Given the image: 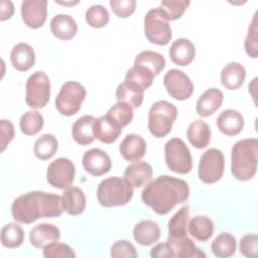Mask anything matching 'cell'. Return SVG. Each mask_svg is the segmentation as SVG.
Segmentation results:
<instances>
[{
    "label": "cell",
    "instance_id": "6da1fadb",
    "mask_svg": "<svg viewBox=\"0 0 258 258\" xmlns=\"http://www.w3.org/2000/svg\"><path fill=\"white\" fill-rule=\"evenodd\" d=\"M189 187L183 179L160 175L150 180L141 192L143 203L158 215H166L176 205L187 200Z\"/></svg>",
    "mask_w": 258,
    "mask_h": 258
},
{
    "label": "cell",
    "instance_id": "7a4b0ae2",
    "mask_svg": "<svg viewBox=\"0 0 258 258\" xmlns=\"http://www.w3.org/2000/svg\"><path fill=\"white\" fill-rule=\"evenodd\" d=\"M63 211L62 197L40 190L19 196L11 206L13 219L21 224H32L40 218L59 217Z\"/></svg>",
    "mask_w": 258,
    "mask_h": 258
},
{
    "label": "cell",
    "instance_id": "3957f363",
    "mask_svg": "<svg viewBox=\"0 0 258 258\" xmlns=\"http://www.w3.org/2000/svg\"><path fill=\"white\" fill-rule=\"evenodd\" d=\"M258 140L246 138L237 141L231 151V172L241 181L250 180L257 170Z\"/></svg>",
    "mask_w": 258,
    "mask_h": 258
},
{
    "label": "cell",
    "instance_id": "277c9868",
    "mask_svg": "<svg viewBox=\"0 0 258 258\" xmlns=\"http://www.w3.org/2000/svg\"><path fill=\"white\" fill-rule=\"evenodd\" d=\"M133 194V187L124 178L118 176L103 179L97 188L98 202L106 208L120 207L128 204Z\"/></svg>",
    "mask_w": 258,
    "mask_h": 258
},
{
    "label": "cell",
    "instance_id": "5b68a950",
    "mask_svg": "<svg viewBox=\"0 0 258 258\" xmlns=\"http://www.w3.org/2000/svg\"><path fill=\"white\" fill-rule=\"evenodd\" d=\"M177 117L176 107L165 101L160 100L153 103L148 112V129L156 138L166 136L172 128Z\"/></svg>",
    "mask_w": 258,
    "mask_h": 258
},
{
    "label": "cell",
    "instance_id": "8992f818",
    "mask_svg": "<svg viewBox=\"0 0 258 258\" xmlns=\"http://www.w3.org/2000/svg\"><path fill=\"white\" fill-rule=\"evenodd\" d=\"M144 33L151 43L157 45H166L170 41L172 32L169 19L160 7L152 8L146 13L144 18Z\"/></svg>",
    "mask_w": 258,
    "mask_h": 258
},
{
    "label": "cell",
    "instance_id": "52a82bcc",
    "mask_svg": "<svg viewBox=\"0 0 258 258\" xmlns=\"http://www.w3.org/2000/svg\"><path fill=\"white\" fill-rule=\"evenodd\" d=\"M86 95V89L81 83L68 81L61 86L55 98V108L63 116H73L81 109Z\"/></svg>",
    "mask_w": 258,
    "mask_h": 258
},
{
    "label": "cell",
    "instance_id": "ba28073f",
    "mask_svg": "<svg viewBox=\"0 0 258 258\" xmlns=\"http://www.w3.org/2000/svg\"><path fill=\"white\" fill-rule=\"evenodd\" d=\"M164 158L166 166L173 172L185 174L192 168L190 151L180 138L174 137L165 143Z\"/></svg>",
    "mask_w": 258,
    "mask_h": 258
},
{
    "label": "cell",
    "instance_id": "9c48e42d",
    "mask_svg": "<svg viewBox=\"0 0 258 258\" xmlns=\"http://www.w3.org/2000/svg\"><path fill=\"white\" fill-rule=\"evenodd\" d=\"M50 98V82L42 71L33 73L26 81L25 102L30 108L40 109L45 107Z\"/></svg>",
    "mask_w": 258,
    "mask_h": 258
},
{
    "label": "cell",
    "instance_id": "30bf717a",
    "mask_svg": "<svg viewBox=\"0 0 258 258\" xmlns=\"http://www.w3.org/2000/svg\"><path fill=\"white\" fill-rule=\"evenodd\" d=\"M224 169L225 158L223 152L217 148H210L201 156L198 174L203 182L212 184L222 178Z\"/></svg>",
    "mask_w": 258,
    "mask_h": 258
},
{
    "label": "cell",
    "instance_id": "8fae6325",
    "mask_svg": "<svg viewBox=\"0 0 258 258\" xmlns=\"http://www.w3.org/2000/svg\"><path fill=\"white\" fill-rule=\"evenodd\" d=\"M76 167L72 160L59 157L51 161L46 170L47 182L58 189H67L75 179Z\"/></svg>",
    "mask_w": 258,
    "mask_h": 258
},
{
    "label": "cell",
    "instance_id": "7c38bea8",
    "mask_svg": "<svg viewBox=\"0 0 258 258\" xmlns=\"http://www.w3.org/2000/svg\"><path fill=\"white\" fill-rule=\"evenodd\" d=\"M163 84L167 94L178 101L188 99L194 93V84L189 77L177 69H171L164 75Z\"/></svg>",
    "mask_w": 258,
    "mask_h": 258
},
{
    "label": "cell",
    "instance_id": "4fadbf2b",
    "mask_svg": "<svg viewBox=\"0 0 258 258\" xmlns=\"http://www.w3.org/2000/svg\"><path fill=\"white\" fill-rule=\"evenodd\" d=\"M21 17L26 26L36 29L41 27L47 17L46 0H25L21 3Z\"/></svg>",
    "mask_w": 258,
    "mask_h": 258
},
{
    "label": "cell",
    "instance_id": "5bb4252c",
    "mask_svg": "<svg viewBox=\"0 0 258 258\" xmlns=\"http://www.w3.org/2000/svg\"><path fill=\"white\" fill-rule=\"evenodd\" d=\"M84 169L94 176H101L110 171L112 161L110 156L102 149L87 150L82 158Z\"/></svg>",
    "mask_w": 258,
    "mask_h": 258
},
{
    "label": "cell",
    "instance_id": "9a60e30c",
    "mask_svg": "<svg viewBox=\"0 0 258 258\" xmlns=\"http://www.w3.org/2000/svg\"><path fill=\"white\" fill-rule=\"evenodd\" d=\"M59 238L60 231L53 224L41 223L34 226L29 232L30 244L37 249H43L48 244L57 242Z\"/></svg>",
    "mask_w": 258,
    "mask_h": 258
},
{
    "label": "cell",
    "instance_id": "2e32d148",
    "mask_svg": "<svg viewBox=\"0 0 258 258\" xmlns=\"http://www.w3.org/2000/svg\"><path fill=\"white\" fill-rule=\"evenodd\" d=\"M153 175L152 167L145 161H136L128 165L124 171V179L134 188L147 184Z\"/></svg>",
    "mask_w": 258,
    "mask_h": 258
},
{
    "label": "cell",
    "instance_id": "e0dca14e",
    "mask_svg": "<svg viewBox=\"0 0 258 258\" xmlns=\"http://www.w3.org/2000/svg\"><path fill=\"white\" fill-rule=\"evenodd\" d=\"M119 151L127 161H138L146 152V142L138 134H128L122 140Z\"/></svg>",
    "mask_w": 258,
    "mask_h": 258
},
{
    "label": "cell",
    "instance_id": "ac0fdd59",
    "mask_svg": "<svg viewBox=\"0 0 258 258\" xmlns=\"http://www.w3.org/2000/svg\"><path fill=\"white\" fill-rule=\"evenodd\" d=\"M196 56V47L187 38H177L169 47V57L177 66H188Z\"/></svg>",
    "mask_w": 258,
    "mask_h": 258
},
{
    "label": "cell",
    "instance_id": "d6986e66",
    "mask_svg": "<svg viewBox=\"0 0 258 258\" xmlns=\"http://www.w3.org/2000/svg\"><path fill=\"white\" fill-rule=\"evenodd\" d=\"M223 100L224 95L221 90L217 88H210L199 98L196 105L197 113L201 117H209L222 106Z\"/></svg>",
    "mask_w": 258,
    "mask_h": 258
},
{
    "label": "cell",
    "instance_id": "ffe728a7",
    "mask_svg": "<svg viewBox=\"0 0 258 258\" xmlns=\"http://www.w3.org/2000/svg\"><path fill=\"white\" fill-rule=\"evenodd\" d=\"M218 129L227 136L239 134L244 127V118L240 112L234 109L224 110L217 118Z\"/></svg>",
    "mask_w": 258,
    "mask_h": 258
},
{
    "label": "cell",
    "instance_id": "44dd1931",
    "mask_svg": "<svg viewBox=\"0 0 258 258\" xmlns=\"http://www.w3.org/2000/svg\"><path fill=\"white\" fill-rule=\"evenodd\" d=\"M10 60L14 69L19 72H26L34 66L35 52L28 43L19 42L11 49Z\"/></svg>",
    "mask_w": 258,
    "mask_h": 258
},
{
    "label": "cell",
    "instance_id": "7402d4cb",
    "mask_svg": "<svg viewBox=\"0 0 258 258\" xmlns=\"http://www.w3.org/2000/svg\"><path fill=\"white\" fill-rule=\"evenodd\" d=\"M94 136L99 141L111 144L115 142L122 132V128L118 127L107 115L96 118L93 128Z\"/></svg>",
    "mask_w": 258,
    "mask_h": 258
},
{
    "label": "cell",
    "instance_id": "603a6c76",
    "mask_svg": "<svg viewBox=\"0 0 258 258\" xmlns=\"http://www.w3.org/2000/svg\"><path fill=\"white\" fill-rule=\"evenodd\" d=\"M133 238L142 246H149L156 243L160 238L158 224L151 220L140 221L133 228Z\"/></svg>",
    "mask_w": 258,
    "mask_h": 258
},
{
    "label": "cell",
    "instance_id": "cb8c5ba5",
    "mask_svg": "<svg viewBox=\"0 0 258 258\" xmlns=\"http://www.w3.org/2000/svg\"><path fill=\"white\" fill-rule=\"evenodd\" d=\"M50 30L56 38L70 40L77 34L78 25L72 16L68 14H56L50 20Z\"/></svg>",
    "mask_w": 258,
    "mask_h": 258
},
{
    "label": "cell",
    "instance_id": "d4e9b609",
    "mask_svg": "<svg viewBox=\"0 0 258 258\" xmlns=\"http://www.w3.org/2000/svg\"><path fill=\"white\" fill-rule=\"evenodd\" d=\"M154 77L155 76L148 69L134 64L127 71L124 82L136 91L143 93L152 85Z\"/></svg>",
    "mask_w": 258,
    "mask_h": 258
},
{
    "label": "cell",
    "instance_id": "484cf974",
    "mask_svg": "<svg viewBox=\"0 0 258 258\" xmlns=\"http://www.w3.org/2000/svg\"><path fill=\"white\" fill-rule=\"evenodd\" d=\"M95 121L96 118L94 116L84 115L74 123L72 128V136L78 144L88 145L96 139L93 132Z\"/></svg>",
    "mask_w": 258,
    "mask_h": 258
},
{
    "label": "cell",
    "instance_id": "4316f807",
    "mask_svg": "<svg viewBox=\"0 0 258 258\" xmlns=\"http://www.w3.org/2000/svg\"><path fill=\"white\" fill-rule=\"evenodd\" d=\"M211 136L212 132L210 126L201 119L191 122L186 129V137L189 143L198 149L207 147L211 141Z\"/></svg>",
    "mask_w": 258,
    "mask_h": 258
},
{
    "label": "cell",
    "instance_id": "83f0119b",
    "mask_svg": "<svg viewBox=\"0 0 258 258\" xmlns=\"http://www.w3.org/2000/svg\"><path fill=\"white\" fill-rule=\"evenodd\" d=\"M246 78L245 68L236 61L226 64L221 72V83L228 90H237L240 88Z\"/></svg>",
    "mask_w": 258,
    "mask_h": 258
},
{
    "label": "cell",
    "instance_id": "f1b7e54d",
    "mask_svg": "<svg viewBox=\"0 0 258 258\" xmlns=\"http://www.w3.org/2000/svg\"><path fill=\"white\" fill-rule=\"evenodd\" d=\"M166 242H168L173 251H174V257L177 258H205L206 254L200 250L194 241L188 238L187 236H184L182 238H171L168 237Z\"/></svg>",
    "mask_w": 258,
    "mask_h": 258
},
{
    "label": "cell",
    "instance_id": "f546056e",
    "mask_svg": "<svg viewBox=\"0 0 258 258\" xmlns=\"http://www.w3.org/2000/svg\"><path fill=\"white\" fill-rule=\"evenodd\" d=\"M64 211L71 216L81 215L86 209V197L84 191L77 186H70L62 192Z\"/></svg>",
    "mask_w": 258,
    "mask_h": 258
},
{
    "label": "cell",
    "instance_id": "4dcf8cb0",
    "mask_svg": "<svg viewBox=\"0 0 258 258\" xmlns=\"http://www.w3.org/2000/svg\"><path fill=\"white\" fill-rule=\"evenodd\" d=\"M188 232L198 241L209 240L214 233V223L206 216H196L187 224Z\"/></svg>",
    "mask_w": 258,
    "mask_h": 258
},
{
    "label": "cell",
    "instance_id": "1f68e13d",
    "mask_svg": "<svg viewBox=\"0 0 258 258\" xmlns=\"http://www.w3.org/2000/svg\"><path fill=\"white\" fill-rule=\"evenodd\" d=\"M236 245V238L228 232H223L213 240L211 250L216 257L227 258L235 254Z\"/></svg>",
    "mask_w": 258,
    "mask_h": 258
},
{
    "label": "cell",
    "instance_id": "d6a6232c",
    "mask_svg": "<svg viewBox=\"0 0 258 258\" xmlns=\"http://www.w3.org/2000/svg\"><path fill=\"white\" fill-rule=\"evenodd\" d=\"M165 58L161 53L152 50H143L137 54L134 64L148 69L154 76H157L165 67Z\"/></svg>",
    "mask_w": 258,
    "mask_h": 258
},
{
    "label": "cell",
    "instance_id": "836d02e7",
    "mask_svg": "<svg viewBox=\"0 0 258 258\" xmlns=\"http://www.w3.org/2000/svg\"><path fill=\"white\" fill-rule=\"evenodd\" d=\"M189 219V211L187 206L181 207L168 222V237L182 238L187 236V224Z\"/></svg>",
    "mask_w": 258,
    "mask_h": 258
},
{
    "label": "cell",
    "instance_id": "e575fe53",
    "mask_svg": "<svg viewBox=\"0 0 258 258\" xmlns=\"http://www.w3.org/2000/svg\"><path fill=\"white\" fill-rule=\"evenodd\" d=\"M58 143L52 134H43L35 142L33 152L38 159L47 160L51 158L57 151Z\"/></svg>",
    "mask_w": 258,
    "mask_h": 258
},
{
    "label": "cell",
    "instance_id": "d590c367",
    "mask_svg": "<svg viewBox=\"0 0 258 258\" xmlns=\"http://www.w3.org/2000/svg\"><path fill=\"white\" fill-rule=\"evenodd\" d=\"M24 232L16 223H8L1 229V244L5 248L14 249L22 245Z\"/></svg>",
    "mask_w": 258,
    "mask_h": 258
},
{
    "label": "cell",
    "instance_id": "8d00e7d4",
    "mask_svg": "<svg viewBox=\"0 0 258 258\" xmlns=\"http://www.w3.org/2000/svg\"><path fill=\"white\" fill-rule=\"evenodd\" d=\"M44 120L42 115L35 110L25 112L19 120V127L25 135L32 136L37 134L43 127Z\"/></svg>",
    "mask_w": 258,
    "mask_h": 258
},
{
    "label": "cell",
    "instance_id": "74e56055",
    "mask_svg": "<svg viewBox=\"0 0 258 258\" xmlns=\"http://www.w3.org/2000/svg\"><path fill=\"white\" fill-rule=\"evenodd\" d=\"M118 127L127 126L133 119V108L125 102H117L106 114Z\"/></svg>",
    "mask_w": 258,
    "mask_h": 258
},
{
    "label": "cell",
    "instance_id": "f35d334b",
    "mask_svg": "<svg viewBox=\"0 0 258 258\" xmlns=\"http://www.w3.org/2000/svg\"><path fill=\"white\" fill-rule=\"evenodd\" d=\"M116 99L118 102H125L132 108H138L143 102V93L136 91L125 82L121 83L116 89Z\"/></svg>",
    "mask_w": 258,
    "mask_h": 258
},
{
    "label": "cell",
    "instance_id": "ab89813d",
    "mask_svg": "<svg viewBox=\"0 0 258 258\" xmlns=\"http://www.w3.org/2000/svg\"><path fill=\"white\" fill-rule=\"evenodd\" d=\"M85 18L87 23L94 28H101L107 25L110 19L108 10L100 4L92 5L86 11Z\"/></svg>",
    "mask_w": 258,
    "mask_h": 258
},
{
    "label": "cell",
    "instance_id": "60d3db41",
    "mask_svg": "<svg viewBox=\"0 0 258 258\" xmlns=\"http://www.w3.org/2000/svg\"><path fill=\"white\" fill-rule=\"evenodd\" d=\"M189 4V1L184 0H163L160 2V8L166 13L170 21L180 18Z\"/></svg>",
    "mask_w": 258,
    "mask_h": 258
},
{
    "label": "cell",
    "instance_id": "b9f144b4",
    "mask_svg": "<svg viewBox=\"0 0 258 258\" xmlns=\"http://www.w3.org/2000/svg\"><path fill=\"white\" fill-rule=\"evenodd\" d=\"M258 29H257V15L254 14L252 21L248 27V33L245 38L244 46L246 53L253 58H256L258 55Z\"/></svg>",
    "mask_w": 258,
    "mask_h": 258
},
{
    "label": "cell",
    "instance_id": "7bdbcfd3",
    "mask_svg": "<svg viewBox=\"0 0 258 258\" xmlns=\"http://www.w3.org/2000/svg\"><path fill=\"white\" fill-rule=\"evenodd\" d=\"M43 256L45 258H73L76 257L74 250L64 243L53 242L43 248Z\"/></svg>",
    "mask_w": 258,
    "mask_h": 258
},
{
    "label": "cell",
    "instance_id": "ee69618b",
    "mask_svg": "<svg viewBox=\"0 0 258 258\" xmlns=\"http://www.w3.org/2000/svg\"><path fill=\"white\" fill-rule=\"evenodd\" d=\"M110 254L114 258H136L138 256L137 251L132 243L127 240H118L112 246Z\"/></svg>",
    "mask_w": 258,
    "mask_h": 258
},
{
    "label": "cell",
    "instance_id": "f6af8a7d",
    "mask_svg": "<svg viewBox=\"0 0 258 258\" xmlns=\"http://www.w3.org/2000/svg\"><path fill=\"white\" fill-rule=\"evenodd\" d=\"M258 236L257 234H247L240 240L239 250L242 255L249 258L257 257L258 253Z\"/></svg>",
    "mask_w": 258,
    "mask_h": 258
},
{
    "label": "cell",
    "instance_id": "bcb514c9",
    "mask_svg": "<svg viewBox=\"0 0 258 258\" xmlns=\"http://www.w3.org/2000/svg\"><path fill=\"white\" fill-rule=\"evenodd\" d=\"M111 10L120 18H127L133 14L136 8L135 0H111Z\"/></svg>",
    "mask_w": 258,
    "mask_h": 258
},
{
    "label": "cell",
    "instance_id": "7dc6e473",
    "mask_svg": "<svg viewBox=\"0 0 258 258\" xmlns=\"http://www.w3.org/2000/svg\"><path fill=\"white\" fill-rule=\"evenodd\" d=\"M14 137V125L11 121L1 120V151L3 152Z\"/></svg>",
    "mask_w": 258,
    "mask_h": 258
},
{
    "label": "cell",
    "instance_id": "c3c4849f",
    "mask_svg": "<svg viewBox=\"0 0 258 258\" xmlns=\"http://www.w3.org/2000/svg\"><path fill=\"white\" fill-rule=\"evenodd\" d=\"M150 256L152 258H172L174 257V251L168 242L160 243L151 249Z\"/></svg>",
    "mask_w": 258,
    "mask_h": 258
},
{
    "label": "cell",
    "instance_id": "681fc988",
    "mask_svg": "<svg viewBox=\"0 0 258 258\" xmlns=\"http://www.w3.org/2000/svg\"><path fill=\"white\" fill-rule=\"evenodd\" d=\"M14 13V5L11 1L7 0H2L1 1V16L0 19L2 21L9 19Z\"/></svg>",
    "mask_w": 258,
    "mask_h": 258
},
{
    "label": "cell",
    "instance_id": "f907efd6",
    "mask_svg": "<svg viewBox=\"0 0 258 258\" xmlns=\"http://www.w3.org/2000/svg\"><path fill=\"white\" fill-rule=\"evenodd\" d=\"M58 3H60V4H63V5H74V4H77L78 3V1H76V2H58Z\"/></svg>",
    "mask_w": 258,
    "mask_h": 258
}]
</instances>
